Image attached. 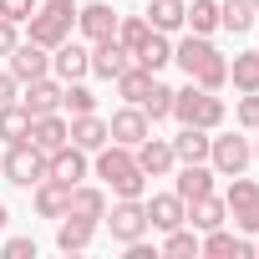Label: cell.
I'll use <instances>...</instances> for the list:
<instances>
[{"mask_svg":"<svg viewBox=\"0 0 259 259\" xmlns=\"http://www.w3.org/2000/svg\"><path fill=\"white\" fill-rule=\"evenodd\" d=\"M87 173H92V163H87V153H81L76 143H66V148H56V153L46 158V178H56V183H66V188H76Z\"/></svg>","mask_w":259,"mask_h":259,"instance_id":"cell-12","label":"cell"},{"mask_svg":"<svg viewBox=\"0 0 259 259\" xmlns=\"http://www.w3.org/2000/svg\"><path fill=\"white\" fill-rule=\"evenodd\" d=\"M26 133H31V112H26L21 97H16V102L0 107V143H21Z\"/></svg>","mask_w":259,"mask_h":259,"instance_id":"cell-30","label":"cell"},{"mask_svg":"<svg viewBox=\"0 0 259 259\" xmlns=\"http://www.w3.org/2000/svg\"><path fill=\"white\" fill-rule=\"evenodd\" d=\"M198 254H208V259H254V244L239 239V234H229V229L219 224V229H208V234L198 239Z\"/></svg>","mask_w":259,"mask_h":259,"instance_id":"cell-16","label":"cell"},{"mask_svg":"<svg viewBox=\"0 0 259 259\" xmlns=\"http://www.w3.org/2000/svg\"><path fill=\"white\" fill-rule=\"evenodd\" d=\"M249 198H259V183H254V178H244V173H234V178H229L224 203H229V208H239V203H249Z\"/></svg>","mask_w":259,"mask_h":259,"instance_id":"cell-38","label":"cell"},{"mask_svg":"<svg viewBox=\"0 0 259 259\" xmlns=\"http://www.w3.org/2000/svg\"><path fill=\"white\" fill-rule=\"evenodd\" d=\"M26 31H31V41L36 46H61L71 31H76V6L71 0H41V6L31 11V21H26Z\"/></svg>","mask_w":259,"mask_h":259,"instance_id":"cell-4","label":"cell"},{"mask_svg":"<svg viewBox=\"0 0 259 259\" xmlns=\"http://www.w3.org/2000/svg\"><path fill=\"white\" fill-rule=\"evenodd\" d=\"M224 97L219 92H208V87H198V81H188V87H178L173 92V117L183 122V127H203V133H219L224 127Z\"/></svg>","mask_w":259,"mask_h":259,"instance_id":"cell-3","label":"cell"},{"mask_svg":"<svg viewBox=\"0 0 259 259\" xmlns=\"http://www.w3.org/2000/svg\"><path fill=\"white\" fill-rule=\"evenodd\" d=\"M66 213L102 224V213H107V188H97V183H76V188H71V203H66Z\"/></svg>","mask_w":259,"mask_h":259,"instance_id":"cell-24","label":"cell"},{"mask_svg":"<svg viewBox=\"0 0 259 259\" xmlns=\"http://www.w3.org/2000/svg\"><path fill=\"white\" fill-rule=\"evenodd\" d=\"M6 61H11L16 81H36V76H46V71H51V51H46V46H36V41H16V51H11Z\"/></svg>","mask_w":259,"mask_h":259,"instance_id":"cell-14","label":"cell"},{"mask_svg":"<svg viewBox=\"0 0 259 259\" xmlns=\"http://www.w3.org/2000/svg\"><path fill=\"white\" fill-rule=\"evenodd\" d=\"M16 41H21L16 21H6V16H0V56H11V51H16Z\"/></svg>","mask_w":259,"mask_h":259,"instance_id":"cell-42","label":"cell"},{"mask_svg":"<svg viewBox=\"0 0 259 259\" xmlns=\"http://www.w3.org/2000/svg\"><path fill=\"white\" fill-rule=\"evenodd\" d=\"M229 81L234 92H259V51H239L229 61Z\"/></svg>","mask_w":259,"mask_h":259,"instance_id":"cell-31","label":"cell"},{"mask_svg":"<svg viewBox=\"0 0 259 259\" xmlns=\"http://www.w3.org/2000/svg\"><path fill=\"white\" fill-rule=\"evenodd\" d=\"M138 107L148 112V122H163V117H173V87H163V81L153 76V87H148V97H143Z\"/></svg>","mask_w":259,"mask_h":259,"instance_id":"cell-34","label":"cell"},{"mask_svg":"<svg viewBox=\"0 0 259 259\" xmlns=\"http://www.w3.org/2000/svg\"><path fill=\"white\" fill-rule=\"evenodd\" d=\"M66 203H71V188H66V183H56V178H41V183H36V213H41V219H61Z\"/></svg>","mask_w":259,"mask_h":259,"instance_id":"cell-26","label":"cell"},{"mask_svg":"<svg viewBox=\"0 0 259 259\" xmlns=\"http://www.w3.org/2000/svg\"><path fill=\"white\" fill-rule=\"evenodd\" d=\"M143 208H148V229H158V234L178 229V224H183V213H188V203H183L178 193H153Z\"/></svg>","mask_w":259,"mask_h":259,"instance_id":"cell-19","label":"cell"},{"mask_svg":"<svg viewBox=\"0 0 259 259\" xmlns=\"http://www.w3.org/2000/svg\"><path fill=\"white\" fill-rule=\"evenodd\" d=\"M133 158H138V168H143L148 178H168V173L178 168V158H173V143H168V138H153V133H148V138L133 148Z\"/></svg>","mask_w":259,"mask_h":259,"instance_id":"cell-11","label":"cell"},{"mask_svg":"<svg viewBox=\"0 0 259 259\" xmlns=\"http://www.w3.org/2000/svg\"><path fill=\"white\" fill-rule=\"evenodd\" d=\"M66 127H71V143H76L81 153H97L102 143H112V133H107V117H97V112H81V117H71Z\"/></svg>","mask_w":259,"mask_h":259,"instance_id":"cell-21","label":"cell"},{"mask_svg":"<svg viewBox=\"0 0 259 259\" xmlns=\"http://www.w3.org/2000/svg\"><path fill=\"white\" fill-rule=\"evenodd\" d=\"M254 158H259V143H254Z\"/></svg>","mask_w":259,"mask_h":259,"instance_id":"cell-45","label":"cell"},{"mask_svg":"<svg viewBox=\"0 0 259 259\" xmlns=\"http://www.w3.org/2000/svg\"><path fill=\"white\" fill-rule=\"evenodd\" d=\"M254 11H259V0H254Z\"/></svg>","mask_w":259,"mask_h":259,"instance_id":"cell-46","label":"cell"},{"mask_svg":"<svg viewBox=\"0 0 259 259\" xmlns=\"http://www.w3.org/2000/svg\"><path fill=\"white\" fill-rule=\"evenodd\" d=\"M0 178H6V183H16V188H36V183L46 178V153H41L31 138L11 143L6 153H0Z\"/></svg>","mask_w":259,"mask_h":259,"instance_id":"cell-5","label":"cell"},{"mask_svg":"<svg viewBox=\"0 0 259 259\" xmlns=\"http://www.w3.org/2000/svg\"><path fill=\"white\" fill-rule=\"evenodd\" d=\"M249 163H254V143H249L244 133H224V138L208 143V168H213L219 178H234V173H244Z\"/></svg>","mask_w":259,"mask_h":259,"instance_id":"cell-6","label":"cell"},{"mask_svg":"<svg viewBox=\"0 0 259 259\" xmlns=\"http://www.w3.org/2000/svg\"><path fill=\"white\" fill-rule=\"evenodd\" d=\"M213 168L208 163H183L178 168V178H173V193L183 198V203H193V198H203V193H213Z\"/></svg>","mask_w":259,"mask_h":259,"instance_id":"cell-18","label":"cell"},{"mask_svg":"<svg viewBox=\"0 0 259 259\" xmlns=\"http://www.w3.org/2000/svg\"><path fill=\"white\" fill-rule=\"evenodd\" d=\"M173 61L183 66L188 81H198V87H208V92L229 87V56H224L208 36H183V41H173Z\"/></svg>","mask_w":259,"mask_h":259,"instance_id":"cell-1","label":"cell"},{"mask_svg":"<svg viewBox=\"0 0 259 259\" xmlns=\"http://www.w3.org/2000/svg\"><path fill=\"white\" fill-rule=\"evenodd\" d=\"M254 254H259V244H254Z\"/></svg>","mask_w":259,"mask_h":259,"instance_id":"cell-47","label":"cell"},{"mask_svg":"<svg viewBox=\"0 0 259 259\" xmlns=\"http://www.w3.org/2000/svg\"><path fill=\"white\" fill-rule=\"evenodd\" d=\"M6 224H11V208H6V203H0V234H6Z\"/></svg>","mask_w":259,"mask_h":259,"instance_id":"cell-44","label":"cell"},{"mask_svg":"<svg viewBox=\"0 0 259 259\" xmlns=\"http://www.w3.org/2000/svg\"><path fill=\"white\" fill-rule=\"evenodd\" d=\"M26 138L51 158L56 148H66V143H71V127H66V117H61V112H46V117H31V133H26Z\"/></svg>","mask_w":259,"mask_h":259,"instance_id":"cell-17","label":"cell"},{"mask_svg":"<svg viewBox=\"0 0 259 259\" xmlns=\"http://www.w3.org/2000/svg\"><path fill=\"white\" fill-rule=\"evenodd\" d=\"M127 66H133V51H127L117 36H107V41H92V76H102V81H117Z\"/></svg>","mask_w":259,"mask_h":259,"instance_id":"cell-10","label":"cell"},{"mask_svg":"<svg viewBox=\"0 0 259 259\" xmlns=\"http://www.w3.org/2000/svg\"><path fill=\"white\" fill-rule=\"evenodd\" d=\"M138 66H148V71H163V66H173V41L163 36V31H153L143 46H138V56H133Z\"/></svg>","mask_w":259,"mask_h":259,"instance_id":"cell-28","label":"cell"},{"mask_svg":"<svg viewBox=\"0 0 259 259\" xmlns=\"http://www.w3.org/2000/svg\"><path fill=\"white\" fill-rule=\"evenodd\" d=\"M234 122L244 127V133H259V92H244L239 107H234Z\"/></svg>","mask_w":259,"mask_h":259,"instance_id":"cell-37","label":"cell"},{"mask_svg":"<svg viewBox=\"0 0 259 259\" xmlns=\"http://www.w3.org/2000/svg\"><path fill=\"white\" fill-rule=\"evenodd\" d=\"M224 219H229V203H224V198H213V193L193 198V203H188V213H183V224H188V229H198V234L219 229Z\"/></svg>","mask_w":259,"mask_h":259,"instance_id":"cell-23","label":"cell"},{"mask_svg":"<svg viewBox=\"0 0 259 259\" xmlns=\"http://www.w3.org/2000/svg\"><path fill=\"white\" fill-rule=\"evenodd\" d=\"M229 219H234V229H239V234H259V198H249V203L229 208Z\"/></svg>","mask_w":259,"mask_h":259,"instance_id":"cell-39","label":"cell"},{"mask_svg":"<svg viewBox=\"0 0 259 259\" xmlns=\"http://www.w3.org/2000/svg\"><path fill=\"white\" fill-rule=\"evenodd\" d=\"M76 31L87 41H107V36H117V11L107 0H87V6H76Z\"/></svg>","mask_w":259,"mask_h":259,"instance_id":"cell-13","label":"cell"},{"mask_svg":"<svg viewBox=\"0 0 259 259\" xmlns=\"http://www.w3.org/2000/svg\"><path fill=\"white\" fill-rule=\"evenodd\" d=\"M51 71H56V81H81V76H92V51L66 36L61 46H51Z\"/></svg>","mask_w":259,"mask_h":259,"instance_id":"cell-9","label":"cell"},{"mask_svg":"<svg viewBox=\"0 0 259 259\" xmlns=\"http://www.w3.org/2000/svg\"><path fill=\"white\" fill-rule=\"evenodd\" d=\"M168 143H173V158H178V163H208V143H213V138L203 133V127H183V122H178V133H173Z\"/></svg>","mask_w":259,"mask_h":259,"instance_id":"cell-22","label":"cell"},{"mask_svg":"<svg viewBox=\"0 0 259 259\" xmlns=\"http://www.w3.org/2000/svg\"><path fill=\"white\" fill-rule=\"evenodd\" d=\"M254 0H219V31H229V36H244L249 26H254Z\"/></svg>","mask_w":259,"mask_h":259,"instance_id":"cell-27","label":"cell"},{"mask_svg":"<svg viewBox=\"0 0 259 259\" xmlns=\"http://www.w3.org/2000/svg\"><path fill=\"white\" fill-rule=\"evenodd\" d=\"M0 254H6V259H36V239H31V234L6 239V244H0Z\"/></svg>","mask_w":259,"mask_h":259,"instance_id":"cell-40","label":"cell"},{"mask_svg":"<svg viewBox=\"0 0 259 259\" xmlns=\"http://www.w3.org/2000/svg\"><path fill=\"white\" fill-rule=\"evenodd\" d=\"M107 133H112V143H122V148H138L148 133H153V122H148V112L143 107H117L112 117H107Z\"/></svg>","mask_w":259,"mask_h":259,"instance_id":"cell-8","label":"cell"},{"mask_svg":"<svg viewBox=\"0 0 259 259\" xmlns=\"http://www.w3.org/2000/svg\"><path fill=\"white\" fill-rule=\"evenodd\" d=\"M21 97V81H16V71H0V107L6 102H16Z\"/></svg>","mask_w":259,"mask_h":259,"instance_id":"cell-43","label":"cell"},{"mask_svg":"<svg viewBox=\"0 0 259 259\" xmlns=\"http://www.w3.org/2000/svg\"><path fill=\"white\" fill-rule=\"evenodd\" d=\"M26 92H21V107L31 112V117H46V112H61V81H51V71L46 76H36V81H21Z\"/></svg>","mask_w":259,"mask_h":259,"instance_id":"cell-15","label":"cell"},{"mask_svg":"<svg viewBox=\"0 0 259 259\" xmlns=\"http://www.w3.org/2000/svg\"><path fill=\"white\" fill-rule=\"evenodd\" d=\"M153 36V26H148V16H117V41L127 46V51H133L138 56V46Z\"/></svg>","mask_w":259,"mask_h":259,"instance_id":"cell-36","label":"cell"},{"mask_svg":"<svg viewBox=\"0 0 259 259\" xmlns=\"http://www.w3.org/2000/svg\"><path fill=\"white\" fill-rule=\"evenodd\" d=\"M183 26H188L193 36H213V31H219V0H193L188 16H183Z\"/></svg>","mask_w":259,"mask_h":259,"instance_id":"cell-32","label":"cell"},{"mask_svg":"<svg viewBox=\"0 0 259 259\" xmlns=\"http://www.w3.org/2000/svg\"><path fill=\"white\" fill-rule=\"evenodd\" d=\"M163 254L168 259H198V229H188V224H178V229H168V239H163Z\"/></svg>","mask_w":259,"mask_h":259,"instance_id":"cell-35","label":"cell"},{"mask_svg":"<svg viewBox=\"0 0 259 259\" xmlns=\"http://www.w3.org/2000/svg\"><path fill=\"white\" fill-rule=\"evenodd\" d=\"M153 76H158V71H148V66H138V61H133V66H127V71L117 76V97L138 107V102L148 97V87H153Z\"/></svg>","mask_w":259,"mask_h":259,"instance_id":"cell-29","label":"cell"},{"mask_svg":"<svg viewBox=\"0 0 259 259\" xmlns=\"http://www.w3.org/2000/svg\"><path fill=\"white\" fill-rule=\"evenodd\" d=\"M102 224H107V234H112L117 244H133V239L148 234V208H143V198H117V203L102 213Z\"/></svg>","mask_w":259,"mask_h":259,"instance_id":"cell-7","label":"cell"},{"mask_svg":"<svg viewBox=\"0 0 259 259\" xmlns=\"http://www.w3.org/2000/svg\"><path fill=\"white\" fill-rule=\"evenodd\" d=\"M92 173L102 178V188H112V198H143V188H148V173L138 168L133 148H122V143H102Z\"/></svg>","mask_w":259,"mask_h":259,"instance_id":"cell-2","label":"cell"},{"mask_svg":"<svg viewBox=\"0 0 259 259\" xmlns=\"http://www.w3.org/2000/svg\"><path fill=\"white\" fill-rule=\"evenodd\" d=\"M183 16H188V0H148V26L163 36L183 31Z\"/></svg>","mask_w":259,"mask_h":259,"instance_id":"cell-25","label":"cell"},{"mask_svg":"<svg viewBox=\"0 0 259 259\" xmlns=\"http://www.w3.org/2000/svg\"><path fill=\"white\" fill-rule=\"evenodd\" d=\"M31 11H36V0H0V16H6V21H31Z\"/></svg>","mask_w":259,"mask_h":259,"instance_id":"cell-41","label":"cell"},{"mask_svg":"<svg viewBox=\"0 0 259 259\" xmlns=\"http://www.w3.org/2000/svg\"><path fill=\"white\" fill-rule=\"evenodd\" d=\"M92 239H97V224L92 219H76V213H61L56 219V249L61 254H81Z\"/></svg>","mask_w":259,"mask_h":259,"instance_id":"cell-20","label":"cell"},{"mask_svg":"<svg viewBox=\"0 0 259 259\" xmlns=\"http://www.w3.org/2000/svg\"><path fill=\"white\" fill-rule=\"evenodd\" d=\"M61 112L81 117V112H97V92L87 81H61Z\"/></svg>","mask_w":259,"mask_h":259,"instance_id":"cell-33","label":"cell"}]
</instances>
